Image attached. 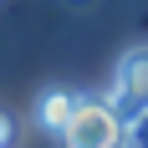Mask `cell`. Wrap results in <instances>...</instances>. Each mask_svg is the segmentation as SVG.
Returning <instances> with one entry per match:
<instances>
[{
	"label": "cell",
	"mask_w": 148,
	"mask_h": 148,
	"mask_svg": "<svg viewBox=\"0 0 148 148\" xmlns=\"http://www.w3.org/2000/svg\"><path fill=\"white\" fill-rule=\"evenodd\" d=\"M128 148H148V112H138L128 123Z\"/></svg>",
	"instance_id": "277c9868"
},
{
	"label": "cell",
	"mask_w": 148,
	"mask_h": 148,
	"mask_svg": "<svg viewBox=\"0 0 148 148\" xmlns=\"http://www.w3.org/2000/svg\"><path fill=\"white\" fill-rule=\"evenodd\" d=\"M66 148H128V118L107 97H77L72 123L61 128Z\"/></svg>",
	"instance_id": "6da1fadb"
},
{
	"label": "cell",
	"mask_w": 148,
	"mask_h": 148,
	"mask_svg": "<svg viewBox=\"0 0 148 148\" xmlns=\"http://www.w3.org/2000/svg\"><path fill=\"white\" fill-rule=\"evenodd\" d=\"M72 112H77V92L51 87V92H41V97H36V123H41V128H51V133H61V128L72 123Z\"/></svg>",
	"instance_id": "3957f363"
},
{
	"label": "cell",
	"mask_w": 148,
	"mask_h": 148,
	"mask_svg": "<svg viewBox=\"0 0 148 148\" xmlns=\"http://www.w3.org/2000/svg\"><path fill=\"white\" fill-rule=\"evenodd\" d=\"M107 102L118 107L128 123H133L138 112H148V46H133V51L118 56V66H112V87H107Z\"/></svg>",
	"instance_id": "7a4b0ae2"
}]
</instances>
